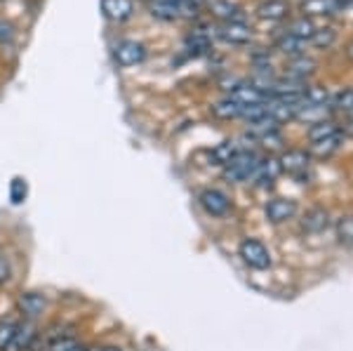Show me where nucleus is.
Here are the masks:
<instances>
[{
	"label": "nucleus",
	"instance_id": "nucleus-12",
	"mask_svg": "<svg viewBox=\"0 0 353 351\" xmlns=\"http://www.w3.org/2000/svg\"><path fill=\"white\" fill-rule=\"evenodd\" d=\"M316 66H318L316 61H313L311 57H306V54L292 57V59L288 61V66H285V78H292V81L304 83L306 78L316 73Z\"/></svg>",
	"mask_w": 353,
	"mask_h": 351
},
{
	"label": "nucleus",
	"instance_id": "nucleus-35",
	"mask_svg": "<svg viewBox=\"0 0 353 351\" xmlns=\"http://www.w3.org/2000/svg\"><path fill=\"white\" fill-rule=\"evenodd\" d=\"M349 118H351V121H353V109L349 111Z\"/></svg>",
	"mask_w": 353,
	"mask_h": 351
},
{
	"label": "nucleus",
	"instance_id": "nucleus-18",
	"mask_svg": "<svg viewBox=\"0 0 353 351\" xmlns=\"http://www.w3.org/2000/svg\"><path fill=\"white\" fill-rule=\"evenodd\" d=\"M19 323L21 321L17 319V316H5V319H0V351H10V344H12L17 330H19Z\"/></svg>",
	"mask_w": 353,
	"mask_h": 351
},
{
	"label": "nucleus",
	"instance_id": "nucleus-5",
	"mask_svg": "<svg viewBox=\"0 0 353 351\" xmlns=\"http://www.w3.org/2000/svg\"><path fill=\"white\" fill-rule=\"evenodd\" d=\"M198 201H201L203 210L208 214H212V217H224V214L231 210L229 196L219 189H205L203 194L198 196Z\"/></svg>",
	"mask_w": 353,
	"mask_h": 351
},
{
	"label": "nucleus",
	"instance_id": "nucleus-4",
	"mask_svg": "<svg viewBox=\"0 0 353 351\" xmlns=\"http://www.w3.org/2000/svg\"><path fill=\"white\" fill-rule=\"evenodd\" d=\"M113 57L121 66H137L146 59V45L137 41H121L113 50Z\"/></svg>",
	"mask_w": 353,
	"mask_h": 351
},
{
	"label": "nucleus",
	"instance_id": "nucleus-1",
	"mask_svg": "<svg viewBox=\"0 0 353 351\" xmlns=\"http://www.w3.org/2000/svg\"><path fill=\"white\" fill-rule=\"evenodd\" d=\"M259 166V156L254 151H248V149H241L238 156L233 158L229 166H224V177L229 182H245L254 174V170Z\"/></svg>",
	"mask_w": 353,
	"mask_h": 351
},
{
	"label": "nucleus",
	"instance_id": "nucleus-29",
	"mask_svg": "<svg viewBox=\"0 0 353 351\" xmlns=\"http://www.w3.org/2000/svg\"><path fill=\"white\" fill-rule=\"evenodd\" d=\"M10 279H12V264H10L8 254L0 252V288H3L5 283H10Z\"/></svg>",
	"mask_w": 353,
	"mask_h": 351
},
{
	"label": "nucleus",
	"instance_id": "nucleus-9",
	"mask_svg": "<svg viewBox=\"0 0 353 351\" xmlns=\"http://www.w3.org/2000/svg\"><path fill=\"white\" fill-rule=\"evenodd\" d=\"M297 214V203L290 201V198H273L266 203V217L273 224H283L288 219H292Z\"/></svg>",
	"mask_w": 353,
	"mask_h": 351
},
{
	"label": "nucleus",
	"instance_id": "nucleus-30",
	"mask_svg": "<svg viewBox=\"0 0 353 351\" xmlns=\"http://www.w3.org/2000/svg\"><path fill=\"white\" fill-rule=\"evenodd\" d=\"M339 236L344 241H353V217H344L339 222Z\"/></svg>",
	"mask_w": 353,
	"mask_h": 351
},
{
	"label": "nucleus",
	"instance_id": "nucleus-26",
	"mask_svg": "<svg viewBox=\"0 0 353 351\" xmlns=\"http://www.w3.org/2000/svg\"><path fill=\"white\" fill-rule=\"evenodd\" d=\"M339 146H341V134L337 132V134H332V137H327V139L316 141V144L311 146V154H316L321 158H327V156L337 154Z\"/></svg>",
	"mask_w": 353,
	"mask_h": 351
},
{
	"label": "nucleus",
	"instance_id": "nucleus-10",
	"mask_svg": "<svg viewBox=\"0 0 353 351\" xmlns=\"http://www.w3.org/2000/svg\"><path fill=\"white\" fill-rule=\"evenodd\" d=\"M281 172H283L281 163H278L276 158H266V161H259L257 170H254V174L250 179H252L254 186H259V189H269V186H273V182H276Z\"/></svg>",
	"mask_w": 353,
	"mask_h": 351
},
{
	"label": "nucleus",
	"instance_id": "nucleus-25",
	"mask_svg": "<svg viewBox=\"0 0 353 351\" xmlns=\"http://www.w3.org/2000/svg\"><path fill=\"white\" fill-rule=\"evenodd\" d=\"M334 41H337V31H334L332 26H321V28H316V31H313L309 43L313 45V48H318V50H327V48H332Z\"/></svg>",
	"mask_w": 353,
	"mask_h": 351
},
{
	"label": "nucleus",
	"instance_id": "nucleus-6",
	"mask_svg": "<svg viewBox=\"0 0 353 351\" xmlns=\"http://www.w3.org/2000/svg\"><path fill=\"white\" fill-rule=\"evenodd\" d=\"M278 163H281V170L294 174L297 179H304L306 170H309V163H311V154H306L304 149H290L278 158Z\"/></svg>",
	"mask_w": 353,
	"mask_h": 351
},
{
	"label": "nucleus",
	"instance_id": "nucleus-22",
	"mask_svg": "<svg viewBox=\"0 0 353 351\" xmlns=\"http://www.w3.org/2000/svg\"><path fill=\"white\" fill-rule=\"evenodd\" d=\"M316 28H318V26L313 24L309 17H299V19H294L292 24L288 26V33H290V36H294V38H299V41L309 43Z\"/></svg>",
	"mask_w": 353,
	"mask_h": 351
},
{
	"label": "nucleus",
	"instance_id": "nucleus-3",
	"mask_svg": "<svg viewBox=\"0 0 353 351\" xmlns=\"http://www.w3.org/2000/svg\"><path fill=\"white\" fill-rule=\"evenodd\" d=\"M45 307H48V297L43 292H21L17 297V314L24 321H36L38 316L43 314Z\"/></svg>",
	"mask_w": 353,
	"mask_h": 351
},
{
	"label": "nucleus",
	"instance_id": "nucleus-28",
	"mask_svg": "<svg viewBox=\"0 0 353 351\" xmlns=\"http://www.w3.org/2000/svg\"><path fill=\"white\" fill-rule=\"evenodd\" d=\"M10 198H12V203H21L26 198V182L24 179L17 177L12 186H10Z\"/></svg>",
	"mask_w": 353,
	"mask_h": 351
},
{
	"label": "nucleus",
	"instance_id": "nucleus-7",
	"mask_svg": "<svg viewBox=\"0 0 353 351\" xmlns=\"http://www.w3.org/2000/svg\"><path fill=\"white\" fill-rule=\"evenodd\" d=\"M38 339H41V332H38L36 321H24V319H21L19 330H17L12 344H10V351H33V349H36Z\"/></svg>",
	"mask_w": 353,
	"mask_h": 351
},
{
	"label": "nucleus",
	"instance_id": "nucleus-32",
	"mask_svg": "<svg viewBox=\"0 0 353 351\" xmlns=\"http://www.w3.org/2000/svg\"><path fill=\"white\" fill-rule=\"evenodd\" d=\"M85 351H123V349L116 347V344H97V347H90Z\"/></svg>",
	"mask_w": 353,
	"mask_h": 351
},
{
	"label": "nucleus",
	"instance_id": "nucleus-21",
	"mask_svg": "<svg viewBox=\"0 0 353 351\" xmlns=\"http://www.w3.org/2000/svg\"><path fill=\"white\" fill-rule=\"evenodd\" d=\"M151 17H156V19L161 21H174L179 19V5L176 3H168V0H156V3H151Z\"/></svg>",
	"mask_w": 353,
	"mask_h": 351
},
{
	"label": "nucleus",
	"instance_id": "nucleus-31",
	"mask_svg": "<svg viewBox=\"0 0 353 351\" xmlns=\"http://www.w3.org/2000/svg\"><path fill=\"white\" fill-rule=\"evenodd\" d=\"M12 36H14V26L10 24V21L0 19V43L10 41V38H12Z\"/></svg>",
	"mask_w": 353,
	"mask_h": 351
},
{
	"label": "nucleus",
	"instance_id": "nucleus-14",
	"mask_svg": "<svg viewBox=\"0 0 353 351\" xmlns=\"http://www.w3.org/2000/svg\"><path fill=\"white\" fill-rule=\"evenodd\" d=\"M208 10L212 17L221 19V24L224 21H243V10L236 3H231V0H210Z\"/></svg>",
	"mask_w": 353,
	"mask_h": 351
},
{
	"label": "nucleus",
	"instance_id": "nucleus-8",
	"mask_svg": "<svg viewBox=\"0 0 353 351\" xmlns=\"http://www.w3.org/2000/svg\"><path fill=\"white\" fill-rule=\"evenodd\" d=\"M219 38L231 45H245L252 41V28H250L245 21H224L219 26Z\"/></svg>",
	"mask_w": 353,
	"mask_h": 351
},
{
	"label": "nucleus",
	"instance_id": "nucleus-23",
	"mask_svg": "<svg viewBox=\"0 0 353 351\" xmlns=\"http://www.w3.org/2000/svg\"><path fill=\"white\" fill-rule=\"evenodd\" d=\"M276 48L281 50L283 54H288V57H299V54H304L306 43H304V41H299V38H294V36H290V33L285 31V33H283V36L276 41Z\"/></svg>",
	"mask_w": 353,
	"mask_h": 351
},
{
	"label": "nucleus",
	"instance_id": "nucleus-33",
	"mask_svg": "<svg viewBox=\"0 0 353 351\" xmlns=\"http://www.w3.org/2000/svg\"><path fill=\"white\" fill-rule=\"evenodd\" d=\"M346 57H351V59H353V41L349 43V48H346Z\"/></svg>",
	"mask_w": 353,
	"mask_h": 351
},
{
	"label": "nucleus",
	"instance_id": "nucleus-34",
	"mask_svg": "<svg viewBox=\"0 0 353 351\" xmlns=\"http://www.w3.org/2000/svg\"><path fill=\"white\" fill-rule=\"evenodd\" d=\"M339 3H341V5H344V8H346V5H351L353 0H339Z\"/></svg>",
	"mask_w": 353,
	"mask_h": 351
},
{
	"label": "nucleus",
	"instance_id": "nucleus-15",
	"mask_svg": "<svg viewBox=\"0 0 353 351\" xmlns=\"http://www.w3.org/2000/svg\"><path fill=\"white\" fill-rule=\"evenodd\" d=\"M290 14V5L285 0H264L257 8L259 19H269V21H281Z\"/></svg>",
	"mask_w": 353,
	"mask_h": 351
},
{
	"label": "nucleus",
	"instance_id": "nucleus-19",
	"mask_svg": "<svg viewBox=\"0 0 353 351\" xmlns=\"http://www.w3.org/2000/svg\"><path fill=\"white\" fill-rule=\"evenodd\" d=\"M327 224H330V217L325 210H321V208L309 210L304 214V219H301V226H304V231H309V234H321Z\"/></svg>",
	"mask_w": 353,
	"mask_h": 351
},
{
	"label": "nucleus",
	"instance_id": "nucleus-20",
	"mask_svg": "<svg viewBox=\"0 0 353 351\" xmlns=\"http://www.w3.org/2000/svg\"><path fill=\"white\" fill-rule=\"evenodd\" d=\"M212 113L217 118H224V121H231V118H241L243 113V104H238L233 97H224L212 104Z\"/></svg>",
	"mask_w": 353,
	"mask_h": 351
},
{
	"label": "nucleus",
	"instance_id": "nucleus-13",
	"mask_svg": "<svg viewBox=\"0 0 353 351\" xmlns=\"http://www.w3.org/2000/svg\"><path fill=\"white\" fill-rule=\"evenodd\" d=\"M101 12L111 21H125L134 12L132 0H101Z\"/></svg>",
	"mask_w": 353,
	"mask_h": 351
},
{
	"label": "nucleus",
	"instance_id": "nucleus-16",
	"mask_svg": "<svg viewBox=\"0 0 353 351\" xmlns=\"http://www.w3.org/2000/svg\"><path fill=\"white\" fill-rule=\"evenodd\" d=\"M344 5L339 0H304L301 5V12L306 14H337Z\"/></svg>",
	"mask_w": 353,
	"mask_h": 351
},
{
	"label": "nucleus",
	"instance_id": "nucleus-11",
	"mask_svg": "<svg viewBox=\"0 0 353 351\" xmlns=\"http://www.w3.org/2000/svg\"><path fill=\"white\" fill-rule=\"evenodd\" d=\"M229 97H233V99L238 101V104H243V106L266 104V101H269V97H266V94L261 92L257 85L245 83V81H241V85H238V88H233V90H231Z\"/></svg>",
	"mask_w": 353,
	"mask_h": 351
},
{
	"label": "nucleus",
	"instance_id": "nucleus-2",
	"mask_svg": "<svg viewBox=\"0 0 353 351\" xmlns=\"http://www.w3.org/2000/svg\"><path fill=\"white\" fill-rule=\"evenodd\" d=\"M238 254H241L243 262L248 264L250 269H269L271 267L269 248L257 239H245L241 243V248H238Z\"/></svg>",
	"mask_w": 353,
	"mask_h": 351
},
{
	"label": "nucleus",
	"instance_id": "nucleus-24",
	"mask_svg": "<svg viewBox=\"0 0 353 351\" xmlns=\"http://www.w3.org/2000/svg\"><path fill=\"white\" fill-rule=\"evenodd\" d=\"M339 132V126L334 121H330V118H325V121H321V123H313L311 130H309V139L316 144V141H321V139H327V137H332V134H337Z\"/></svg>",
	"mask_w": 353,
	"mask_h": 351
},
{
	"label": "nucleus",
	"instance_id": "nucleus-17",
	"mask_svg": "<svg viewBox=\"0 0 353 351\" xmlns=\"http://www.w3.org/2000/svg\"><path fill=\"white\" fill-rule=\"evenodd\" d=\"M238 151H241V146H238V141L233 139H224L219 141L217 146L212 149V161L217 163V166H229L233 158L238 156Z\"/></svg>",
	"mask_w": 353,
	"mask_h": 351
},
{
	"label": "nucleus",
	"instance_id": "nucleus-27",
	"mask_svg": "<svg viewBox=\"0 0 353 351\" xmlns=\"http://www.w3.org/2000/svg\"><path fill=\"white\" fill-rule=\"evenodd\" d=\"M330 109H337V111H346L349 113L353 109V88H344V90H339L337 94H332L330 97Z\"/></svg>",
	"mask_w": 353,
	"mask_h": 351
}]
</instances>
